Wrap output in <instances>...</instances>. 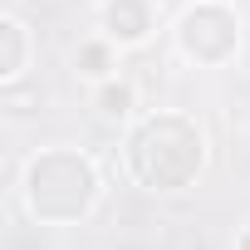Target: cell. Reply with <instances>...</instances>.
Wrapping results in <instances>:
<instances>
[{
    "instance_id": "1",
    "label": "cell",
    "mask_w": 250,
    "mask_h": 250,
    "mask_svg": "<svg viewBox=\"0 0 250 250\" xmlns=\"http://www.w3.org/2000/svg\"><path fill=\"white\" fill-rule=\"evenodd\" d=\"M128 162H133V172H138L143 187L177 191V187H187L201 172V133L191 128L187 118H177V113L147 118L143 128L133 133Z\"/></svg>"
},
{
    "instance_id": "2",
    "label": "cell",
    "mask_w": 250,
    "mask_h": 250,
    "mask_svg": "<svg viewBox=\"0 0 250 250\" xmlns=\"http://www.w3.org/2000/svg\"><path fill=\"white\" fill-rule=\"evenodd\" d=\"M98 177L79 152H44L30 167V211L40 221H74L93 206Z\"/></svg>"
},
{
    "instance_id": "3",
    "label": "cell",
    "mask_w": 250,
    "mask_h": 250,
    "mask_svg": "<svg viewBox=\"0 0 250 250\" xmlns=\"http://www.w3.org/2000/svg\"><path fill=\"white\" fill-rule=\"evenodd\" d=\"M177 35H182L187 59H196V64H221V59H230L235 44H240L235 15H230L226 5H216V0L191 5V10L182 15V30H177Z\"/></svg>"
},
{
    "instance_id": "4",
    "label": "cell",
    "mask_w": 250,
    "mask_h": 250,
    "mask_svg": "<svg viewBox=\"0 0 250 250\" xmlns=\"http://www.w3.org/2000/svg\"><path fill=\"white\" fill-rule=\"evenodd\" d=\"M103 30H108V40H118V44L147 40V30H152L147 0H108V5H103Z\"/></svg>"
},
{
    "instance_id": "5",
    "label": "cell",
    "mask_w": 250,
    "mask_h": 250,
    "mask_svg": "<svg viewBox=\"0 0 250 250\" xmlns=\"http://www.w3.org/2000/svg\"><path fill=\"white\" fill-rule=\"evenodd\" d=\"M0 40H5V54H0V74H5V79H15V74H20V49H25L20 25H15V20H0Z\"/></svg>"
},
{
    "instance_id": "6",
    "label": "cell",
    "mask_w": 250,
    "mask_h": 250,
    "mask_svg": "<svg viewBox=\"0 0 250 250\" xmlns=\"http://www.w3.org/2000/svg\"><path fill=\"white\" fill-rule=\"evenodd\" d=\"M98 108H103V118H128L133 113V83H108L98 93Z\"/></svg>"
},
{
    "instance_id": "7",
    "label": "cell",
    "mask_w": 250,
    "mask_h": 250,
    "mask_svg": "<svg viewBox=\"0 0 250 250\" xmlns=\"http://www.w3.org/2000/svg\"><path fill=\"white\" fill-rule=\"evenodd\" d=\"M79 64H83V74H103L108 69V49L103 44H83L79 49Z\"/></svg>"
},
{
    "instance_id": "8",
    "label": "cell",
    "mask_w": 250,
    "mask_h": 250,
    "mask_svg": "<svg viewBox=\"0 0 250 250\" xmlns=\"http://www.w3.org/2000/svg\"><path fill=\"white\" fill-rule=\"evenodd\" d=\"M240 250H250V226H245V235H240Z\"/></svg>"
}]
</instances>
